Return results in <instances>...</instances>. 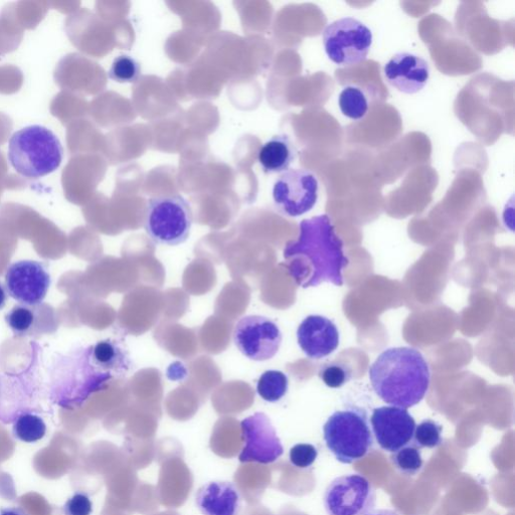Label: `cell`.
I'll return each instance as SVG.
<instances>
[{
  "mask_svg": "<svg viewBox=\"0 0 515 515\" xmlns=\"http://www.w3.org/2000/svg\"><path fill=\"white\" fill-rule=\"evenodd\" d=\"M328 450L343 464L365 458L374 448V435L367 412L352 407L334 412L323 427Z\"/></svg>",
  "mask_w": 515,
  "mask_h": 515,
  "instance_id": "cell-4",
  "label": "cell"
},
{
  "mask_svg": "<svg viewBox=\"0 0 515 515\" xmlns=\"http://www.w3.org/2000/svg\"><path fill=\"white\" fill-rule=\"evenodd\" d=\"M244 448L239 456L242 463L271 464L284 453L276 429L264 413H256L241 422Z\"/></svg>",
  "mask_w": 515,
  "mask_h": 515,
  "instance_id": "cell-10",
  "label": "cell"
},
{
  "mask_svg": "<svg viewBox=\"0 0 515 515\" xmlns=\"http://www.w3.org/2000/svg\"><path fill=\"white\" fill-rule=\"evenodd\" d=\"M340 111L352 120H362L369 112V100L363 89L348 86L339 94Z\"/></svg>",
  "mask_w": 515,
  "mask_h": 515,
  "instance_id": "cell-19",
  "label": "cell"
},
{
  "mask_svg": "<svg viewBox=\"0 0 515 515\" xmlns=\"http://www.w3.org/2000/svg\"><path fill=\"white\" fill-rule=\"evenodd\" d=\"M13 432L19 441L33 444L45 438L47 425L42 417L32 413H24L17 418Z\"/></svg>",
  "mask_w": 515,
  "mask_h": 515,
  "instance_id": "cell-21",
  "label": "cell"
},
{
  "mask_svg": "<svg viewBox=\"0 0 515 515\" xmlns=\"http://www.w3.org/2000/svg\"><path fill=\"white\" fill-rule=\"evenodd\" d=\"M297 157V148L286 134L273 136L258 152V161L267 175L283 174Z\"/></svg>",
  "mask_w": 515,
  "mask_h": 515,
  "instance_id": "cell-17",
  "label": "cell"
},
{
  "mask_svg": "<svg viewBox=\"0 0 515 515\" xmlns=\"http://www.w3.org/2000/svg\"><path fill=\"white\" fill-rule=\"evenodd\" d=\"M2 381H0V400H2Z\"/></svg>",
  "mask_w": 515,
  "mask_h": 515,
  "instance_id": "cell-31",
  "label": "cell"
},
{
  "mask_svg": "<svg viewBox=\"0 0 515 515\" xmlns=\"http://www.w3.org/2000/svg\"><path fill=\"white\" fill-rule=\"evenodd\" d=\"M318 451L311 444H297L293 446L289 453L292 465L300 469L310 467L317 459Z\"/></svg>",
  "mask_w": 515,
  "mask_h": 515,
  "instance_id": "cell-26",
  "label": "cell"
},
{
  "mask_svg": "<svg viewBox=\"0 0 515 515\" xmlns=\"http://www.w3.org/2000/svg\"><path fill=\"white\" fill-rule=\"evenodd\" d=\"M9 297L8 290L6 286L0 282V310H3L7 304Z\"/></svg>",
  "mask_w": 515,
  "mask_h": 515,
  "instance_id": "cell-29",
  "label": "cell"
},
{
  "mask_svg": "<svg viewBox=\"0 0 515 515\" xmlns=\"http://www.w3.org/2000/svg\"><path fill=\"white\" fill-rule=\"evenodd\" d=\"M51 286L47 267L32 260L11 265L6 273V288L19 304L36 305L45 300Z\"/></svg>",
  "mask_w": 515,
  "mask_h": 515,
  "instance_id": "cell-11",
  "label": "cell"
},
{
  "mask_svg": "<svg viewBox=\"0 0 515 515\" xmlns=\"http://www.w3.org/2000/svg\"><path fill=\"white\" fill-rule=\"evenodd\" d=\"M371 424L380 447L390 453L411 444L417 426L407 409L394 406L375 409Z\"/></svg>",
  "mask_w": 515,
  "mask_h": 515,
  "instance_id": "cell-12",
  "label": "cell"
},
{
  "mask_svg": "<svg viewBox=\"0 0 515 515\" xmlns=\"http://www.w3.org/2000/svg\"><path fill=\"white\" fill-rule=\"evenodd\" d=\"M369 376L375 393L382 401L403 409L421 403L431 381L424 356L408 347L384 351L371 366Z\"/></svg>",
  "mask_w": 515,
  "mask_h": 515,
  "instance_id": "cell-2",
  "label": "cell"
},
{
  "mask_svg": "<svg viewBox=\"0 0 515 515\" xmlns=\"http://www.w3.org/2000/svg\"><path fill=\"white\" fill-rule=\"evenodd\" d=\"M93 365L102 373L117 378L125 376L131 368L128 352L119 342L107 339L90 348Z\"/></svg>",
  "mask_w": 515,
  "mask_h": 515,
  "instance_id": "cell-18",
  "label": "cell"
},
{
  "mask_svg": "<svg viewBox=\"0 0 515 515\" xmlns=\"http://www.w3.org/2000/svg\"><path fill=\"white\" fill-rule=\"evenodd\" d=\"M321 381L331 389L345 386L352 379V371L349 367L338 363L324 365L319 371Z\"/></svg>",
  "mask_w": 515,
  "mask_h": 515,
  "instance_id": "cell-25",
  "label": "cell"
},
{
  "mask_svg": "<svg viewBox=\"0 0 515 515\" xmlns=\"http://www.w3.org/2000/svg\"><path fill=\"white\" fill-rule=\"evenodd\" d=\"M0 515H30L27 510L20 506L5 507L0 509Z\"/></svg>",
  "mask_w": 515,
  "mask_h": 515,
  "instance_id": "cell-28",
  "label": "cell"
},
{
  "mask_svg": "<svg viewBox=\"0 0 515 515\" xmlns=\"http://www.w3.org/2000/svg\"><path fill=\"white\" fill-rule=\"evenodd\" d=\"M140 63L129 55L116 57L108 72V76L114 82L120 84L136 83L141 76Z\"/></svg>",
  "mask_w": 515,
  "mask_h": 515,
  "instance_id": "cell-23",
  "label": "cell"
},
{
  "mask_svg": "<svg viewBox=\"0 0 515 515\" xmlns=\"http://www.w3.org/2000/svg\"><path fill=\"white\" fill-rule=\"evenodd\" d=\"M429 63L413 53L396 54L384 67L388 83L405 94H416L430 79Z\"/></svg>",
  "mask_w": 515,
  "mask_h": 515,
  "instance_id": "cell-14",
  "label": "cell"
},
{
  "mask_svg": "<svg viewBox=\"0 0 515 515\" xmlns=\"http://www.w3.org/2000/svg\"><path fill=\"white\" fill-rule=\"evenodd\" d=\"M319 183L312 171L292 168L276 180L272 198L279 213L289 218L309 213L317 204Z\"/></svg>",
  "mask_w": 515,
  "mask_h": 515,
  "instance_id": "cell-8",
  "label": "cell"
},
{
  "mask_svg": "<svg viewBox=\"0 0 515 515\" xmlns=\"http://www.w3.org/2000/svg\"><path fill=\"white\" fill-rule=\"evenodd\" d=\"M299 228V237L284 249L285 266L290 276L302 288L316 287L324 282L342 286V271L350 260L331 219L327 215L316 216L303 220Z\"/></svg>",
  "mask_w": 515,
  "mask_h": 515,
  "instance_id": "cell-1",
  "label": "cell"
},
{
  "mask_svg": "<svg viewBox=\"0 0 515 515\" xmlns=\"http://www.w3.org/2000/svg\"><path fill=\"white\" fill-rule=\"evenodd\" d=\"M367 515H400V513L393 509H374Z\"/></svg>",
  "mask_w": 515,
  "mask_h": 515,
  "instance_id": "cell-30",
  "label": "cell"
},
{
  "mask_svg": "<svg viewBox=\"0 0 515 515\" xmlns=\"http://www.w3.org/2000/svg\"><path fill=\"white\" fill-rule=\"evenodd\" d=\"M64 149L49 128L32 125L17 131L9 144V160L19 175L37 180L51 175L63 161Z\"/></svg>",
  "mask_w": 515,
  "mask_h": 515,
  "instance_id": "cell-3",
  "label": "cell"
},
{
  "mask_svg": "<svg viewBox=\"0 0 515 515\" xmlns=\"http://www.w3.org/2000/svg\"><path fill=\"white\" fill-rule=\"evenodd\" d=\"M329 60L342 67L359 65L367 60L374 36L370 28L354 18H342L326 26L322 35Z\"/></svg>",
  "mask_w": 515,
  "mask_h": 515,
  "instance_id": "cell-6",
  "label": "cell"
},
{
  "mask_svg": "<svg viewBox=\"0 0 515 515\" xmlns=\"http://www.w3.org/2000/svg\"><path fill=\"white\" fill-rule=\"evenodd\" d=\"M297 341L311 360H321L333 354L340 341L336 325L321 315L307 316L297 329Z\"/></svg>",
  "mask_w": 515,
  "mask_h": 515,
  "instance_id": "cell-13",
  "label": "cell"
},
{
  "mask_svg": "<svg viewBox=\"0 0 515 515\" xmlns=\"http://www.w3.org/2000/svg\"><path fill=\"white\" fill-rule=\"evenodd\" d=\"M6 321L19 337H36L54 333L59 326L56 311L46 303L16 305L7 315Z\"/></svg>",
  "mask_w": 515,
  "mask_h": 515,
  "instance_id": "cell-15",
  "label": "cell"
},
{
  "mask_svg": "<svg viewBox=\"0 0 515 515\" xmlns=\"http://www.w3.org/2000/svg\"><path fill=\"white\" fill-rule=\"evenodd\" d=\"M443 428L440 424L433 420H424L416 426L412 444L419 449H434L439 447L443 442Z\"/></svg>",
  "mask_w": 515,
  "mask_h": 515,
  "instance_id": "cell-24",
  "label": "cell"
},
{
  "mask_svg": "<svg viewBox=\"0 0 515 515\" xmlns=\"http://www.w3.org/2000/svg\"><path fill=\"white\" fill-rule=\"evenodd\" d=\"M234 342L243 356L254 362L272 360L282 345V332L270 318L261 315L242 317L234 328Z\"/></svg>",
  "mask_w": 515,
  "mask_h": 515,
  "instance_id": "cell-9",
  "label": "cell"
},
{
  "mask_svg": "<svg viewBox=\"0 0 515 515\" xmlns=\"http://www.w3.org/2000/svg\"><path fill=\"white\" fill-rule=\"evenodd\" d=\"M377 492L361 474L342 475L332 480L323 495L327 515H367L375 509Z\"/></svg>",
  "mask_w": 515,
  "mask_h": 515,
  "instance_id": "cell-7",
  "label": "cell"
},
{
  "mask_svg": "<svg viewBox=\"0 0 515 515\" xmlns=\"http://www.w3.org/2000/svg\"><path fill=\"white\" fill-rule=\"evenodd\" d=\"M390 459L394 467L406 476L417 475L424 465L421 449L412 443L392 453Z\"/></svg>",
  "mask_w": 515,
  "mask_h": 515,
  "instance_id": "cell-22",
  "label": "cell"
},
{
  "mask_svg": "<svg viewBox=\"0 0 515 515\" xmlns=\"http://www.w3.org/2000/svg\"><path fill=\"white\" fill-rule=\"evenodd\" d=\"M64 515H91L93 503L88 493L75 492L63 506Z\"/></svg>",
  "mask_w": 515,
  "mask_h": 515,
  "instance_id": "cell-27",
  "label": "cell"
},
{
  "mask_svg": "<svg viewBox=\"0 0 515 515\" xmlns=\"http://www.w3.org/2000/svg\"><path fill=\"white\" fill-rule=\"evenodd\" d=\"M196 503L204 515H239L242 498L234 483L212 481L198 490Z\"/></svg>",
  "mask_w": 515,
  "mask_h": 515,
  "instance_id": "cell-16",
  "label": "cell"
},
{
  "mask_svg": "<svg viewBox=\"0 0 515 515\" xmlns=\"http://www.w3.org/2000/svg\"><path fill=\"white\" fill-rule=\"evenodd\" d=\"M288 377L280 371H267L259 379L257 384L258 395L268 403H277L288 392Z\"/></svg>",
  "mask_w": 515,
  "mask_h": 515,
  "instance_id": "cell-20",
  "label": "cell"
},
{
  "mask_svg": "<svg viewBox=\"0 0 515 515\" xmlns=\"http://www.w3.org/2000/svg\"><path fill=\"white\" fill-rule=\"evenodd\" d=\"M192 227V208L183 196L163 195L147 201L144 229L155 244L171 247L184 244Z\"/></svg>",
  "mask_w": 515,
  "mask_h": 515,
  "instance_id": "cell-5",
  "label": "cell"
}]
</instances>
